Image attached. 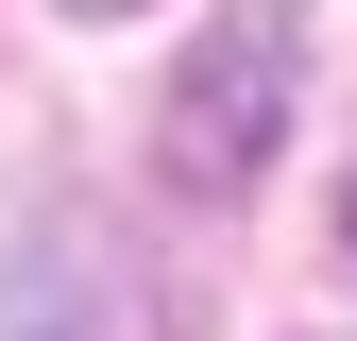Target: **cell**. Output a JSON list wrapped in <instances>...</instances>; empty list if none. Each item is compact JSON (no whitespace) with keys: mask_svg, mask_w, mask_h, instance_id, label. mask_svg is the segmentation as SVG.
Segmentation results:
<instances>
[{"mask_svg":"<svg viewBox=\"0 0 357 341\" xmlns=\"http://www.w3.org/2000/svg\"><path fill=\"white\" fill-rule=\"evenodd\" d=\"M0 341H137V256L85 222V205L17 222V256H0Z\"/></svg>","mask_w":357,"mask_h":341,"instance_id":"2","label":"cell"},{"mask_svg":"<svg viewBox=\"0 0 357 341\" xmlns=\"http://www.w3.org/2000/svg\"><path fill=\"white\" fill-rule=\"evenodd\" d=\"M68 17H137V0H68Z\"/></svg>","mask_w":357,"mask_h":341,"instance_id":"3","label":"cell"},{"mask_svg":"<svg viewBox=\"0 0 357 341\" xmlns=\"http://www.w3.org/2000/svg\"><path fill=\"white\" fill-rule=\"evenodd\" d=\"M289 85H306V0H238V17L170 68V103H153V170H170L188 205L255 188L273 137H289Z\"/></svg>","mask_w":357,"mask_h":341,"instance_id":"1","label":"cell"}]
</instances>
